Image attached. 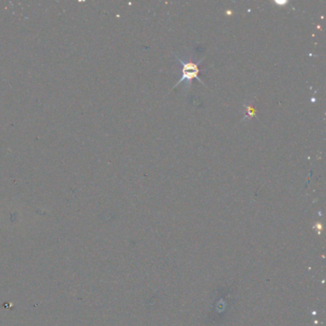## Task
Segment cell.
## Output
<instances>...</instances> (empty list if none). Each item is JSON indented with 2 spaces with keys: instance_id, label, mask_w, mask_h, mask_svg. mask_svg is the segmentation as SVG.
Instances as JSON below:
<instances>
[{
  "instance_id": "1",
  "label": "cell",
  "mask_w": 326,
  "mask_h": 326,
  "mask_svg": "<svg viewBox=\"0 0 326 326\" xmlns=\"http://www.w3.org/2000/svg\"><path fill=\"white\" fill-rule=\"evenodd\" d=\"M178 58V60H179V62L183 65V69H182V72H183V76H182V77L180 78V80L177 82V84L175 85V86H177V85H179L182 81H184V80H187V82L189 83L190 82V84L192 83V78H197L203 85H204V83H203V81L199 78V77H198V72H199V69H198V65L201 63V61L203 60V58L200 60V61H198L197 63L196 62H194V61H192V59H190L189 61H184L183 59H181V58Z\"/></svg>"
}]
</instances>
